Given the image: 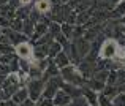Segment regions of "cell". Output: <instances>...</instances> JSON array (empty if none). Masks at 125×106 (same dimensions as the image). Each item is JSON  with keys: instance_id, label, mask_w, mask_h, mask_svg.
I'll use <instances>...</instances> for the list:
<instances>
[{"instance_id": "cell-13", "label": "cell", "mask_w": 125, "mask_h": 106, "mask_svg": "<svg viewBox=\"0 0 125 106\" xmlns=\"http://www.w3.org/2000/svg\"><path fill=\"white\" fill-rule=\"evenodd\" d=\"M60 51H62V44H60V43H57V41L54 40V41H52L51 44H49V52H48V57H52V59H54V57H55V55H57Z\"/></svg>"}, {"instance_id": "cell-18", "label": "cell", "mask_w": 125, "mask_h": 106, "mask_svg": "<svg viewBox=\"0 0 125 106\" xmlns=\"http://www.w3.org/2000/svg\"><path fill=\"white\" fill-rule=\"evenodd\" d=\"M73 25L71 24H67V22H63V24L60 25V30H62V33H63L67 38H73Z\"/></svg>"}, {"instance_id": "cell-28", "label": "cell", "mask_w": 125, "mask_h": 106, "mask_svg": "<svg viewBox=\"0 0 125 106\" xmlns=\"http://www.w3.org/2000/svg\"><path fill=\"white\" fill-rule=\"evenodd\" d=\"M0 33H2V29H0Z\"/></svg>"}, {"instance_id": "cell-25", "label": "cell", "mask_w": 125, "mask_h": 106, "mask_svg": "<svg viewBox=\"0 0 125 106\" xmlns=\"http://www.w3.org/2000/svg\"><path fill=\"white\" fill-rule=\"evenodd\" d=\"M10 25H11V21H10L8 18H5V16L0 14V29H3V27H10Z\"/></svg>"}, {"instance_id": "cell-6", "label": "cell", "mask_w": 125, "mask_h": 106, "mask_svg": "<svg viewBox=\"0 0 125 106\" xmlns=\"http://www.w3.org/2000/svg\"><path fill=\"white\" fill-rule=\"evenodd\" d=\"M74 46H76L78 54H79L81 57H85V55L90 52V41L85 40V38H78L76 41H74Z\"/></svg>"}, {"instance_id": "cell-21", "label": "cell", "mask_w": 125, "mask_h": 106, "mask_svg": "<svg viewBox=\"0 0 125 106\" xmlns=\"http://www.w3.org/2000/svg\"><path fill=\"white\" fill-rule=\"evenodd\" d=\"M98 106H113V103H111V98L104 97L103 94L98 95Z\"/></svg>"}, {"instance_id": "cell-4", "label": "cell", "mask_w": 125, "mask_h": 106, "mask_svg": "<svg viewBox=\"0 0 125 106\" xmlns=\"http://www.w3.org/2000/svg\"><path fill=\"white\" fill-rule=\"evenodd\" d=\"M32 46L29 44L27 41H24V43H19V44H16L14 46V54L18 55L19 59H27V60H30L32 59Z\"/></svg>"}, {"instance_id": "cell-22", "label": "cell", "mask_w": 125, "mask_h": 106, "mask_svg": "<svg viewBox=\"0 0 125 106\" xmlns=\"http://www.w3.org/2000/svg\"><path fill=\"white\" fill-rule=\"evenodd\" d=\"M117 85H122L125 84V68H122V70H117V82H116Z\"/></svg>"}, {"instance_id": "cell-17", "label": "cell", "mask_w": 125, "mask_h": 106, "mask_svg": "<svg viewBox=\"0 0 125 106\" xmlns=\"http://www.w3.org/2000/svg\"><path fill=\"white\" fill-rule=\"evenodd\" d=\"M111 103H113V106H125V92H119L111 100Z\"/></svg>"}, {"instance_id": "cell-7", "label": "cell", "mask_w": 125, "mask_h": 106, "mask_svg": "<svg viewBox=\"0 0 125 106\" xmlns=\"http://www.w3.org/2000/svg\"><path fill=\"white\" fill-rule=\"evenodd\" d=\"M54 64L57 65L59 68H63V67H67V65H70L71 60H70V57H68V54L62 49V51L54 57Z\"/></svg>"}, {"instance_id": "cell-15", "label": "cell", "mask_w": 125, "mask_h": 106, "mask_svg": "<svg viewBox=\"0 0 125 106\" xmlns=\"http://www.w3.org/2000/svg\"><path fill=\"white\" fill-rule=\"evenodd\" d=\"M48 33L54 38V36H57L59 33H62V30H60V24L59 22H51V24L48 25Z\"/></svg>"}, {"instance_id": "cell-19", "label": "cell", "mask_w": 125, "mask_h": 106, "mask_svg": "<svg viewBox=\"0 0 125 106\" xmlns=\"http://www.w3.org/2000/svg\"><path fill=\"white\" fill-rule=\"evenodd\" d=\"M13 51H14V48H13L11 43H2L0 44V54H11Z\"/></svg>"}, {"instance_id": "cell-2", "label": "cell", "mask_w": 125, "mask_h": 106, "mask_svg": "<svg viewBox=\"0 0 125 106\" xmlns=\"http://www.w3.org/2000/svg\"><path fill=\"white\" fill-rule=\"evenodd\" d=\"M100 57L101 59H106V60H109V59H114L116 57V52H117V41L113 38H108L104 40L103 43H101L100 46Z\"/></svg>"}, {"instance_id": "cell-11", "label": "cell", "mask_w": 125, "mask_h": 106, "mask_svg": "<svg viewBox=\"0 0 125 106\" xmlns=\"http://www.w3.org/2000/svg\"><path fill=\"white\" fill-rule=\"evenodd\" d=\"M87 85H89V89H92L95 92H101L104 89V85H106V82L100 81V79H95V78H90V81H87Z\"/></svg>"}, {"instance_id": "cell-31", "label": "cell", "mask_w": 125, "mask_h": 106, "mask_svg": "<svg viewBox=\"0 0 125 106\" xmlns=\"http://www.w3.org/2000/svg\"><path fill=\"white\" fill-rule=\"evenodd\" d=\"M0 55H2V54H0Z\"/></svg>"}, {"instance_id": "cell-24", "label": "cell", "mask_w": 125, "mask_h": 106, "mask_svg": "<svg viewBox=\"0 0 125 106\" xmlns=\"http://www.w3.org/2000/svg\"><path fill=\"white\" fill-rule=\"evenodd\" d=\"M37 106H54V101L51 98H40V103H37Z\"/></svg>"}, {"instance_id": "cell-9", "label": "cell", "mask_w": 125, "mask_h": 106, "mask_svg": "<svg viewBox=\"0 0 125 106\" xmlns=\"http://www.w3.org/2000/svg\"><path fill=\"white\" fill-rule=\"evenodd\" d=\"M25 98H29L27 87H21V89H18V90L14 92V95L11 97V100L14 101V103H18V105H19V103H22Z\"/></svg>"}, {"instance_id": "cell-8", "label": "cell", "mask_w": 125, "mask_h": 106, "mask_svg": "<svg viewBox=\"0 0 125 106\" xmlns=\"http://www.w3.org/2000/svg\"><path fill=\"white\" fill-rule=\"evenodd\" d=\"M35 10H37L40 14H48L52 10L51 0H37V2H35Z\"/></svg>"}, {"instance_id": "cell-5", "label": "cell", "mask_w": 125, "mask_h": 106, "mask_svg": "<svg viewBox=\"0 0 125 106\" xmlns=\"http://www.w3.org/2000/svg\"><path fill=\"white\" fill-rule=\"evenodd\" d=\"M52 101H54V106H67V105H70L71 97H70V95H68L65 90L59 89L57 94L54 95V98H52Z\"/></svg>"}, {"instance_id": "cell-20", "label": "cell", "mask_w": 125, "mask_h": 106, "mask_svg": "<svg viewBox=\"0 0 125 106\" xmlns=\"http://www.w3.org/2000/svg\"><path fill=\"white\" fill-rule=\"evenodd\" d=\"M114 16H117V18H122V16H125V2H120L119 5H116Z\"/></svg>"}, {"instance_id": "cell-26", "label": "cell", "mask_w": 125, "mask_h": 106, "mask_svg": "<svg viewBox=\"0 0 125 106\" xmlns=\"http://www.w3.org/2000/svg\"><path fill=\"white\" fill-rule=\"evenodd\" d=\"M19 106H37V101H33L32 98H25L22 103H19Z\"/></svg>"}, {"instance_id": "cell-32", "label": "cell", "mask_w": 125, "mask_h": 106, "mask_svg": "<svg viewBox=\"0 0 125 106\" xmlns=\"http://www.w3.org/2000/svg\"><path fill=\"white\" fill-rule=\"evenodd\" d=\"M124 60H125V59H124Z\"/></svg>"}, {"instance_id": "cell-3", "label": "cell", "mask_w": 125, "mask_h": 106, "mask_svg": "<svg viewBox=\"0 0 125 106\" xmlns=\"http://www.w3.org/2000/svg\"><path fill=\"white\" fill-rule=\"evenodd\" d=\"M43 89H44V82H43V79H29V82H27L29 98H32L33 101H38L41 98Z\"/></svg>"}, {"instance_id": "cell-10", "label": "cell", "mask_w": 125, "mask_h": 106, "mask_svg": "<svg viewBox=\"0 0 125 106\" xmlns=\"http://www.w3.org/2000/svg\"><path fill=\"white\" fill-rule=\"evenodd\" d=\"M44 33H48V24H44V22H37L35 24V29H33V35H32V38H40L43 36Z\"/></svg>"}, {"instance_id": "cell-1", "label": "cell", "mask_w": 125, "mask_h": 106, "mask_svg": "<svg viewBox=\"0 0 125 106\" xmlns=\"http://www.w3.org/2000/svg\"><path fill=\"white\" fill-rule=\"evenodd\" d=\"M60 76L65 82L74 84V85H78V87H81V84H83V74L79 73L78 67H74V65H71V64L67 65V67H63V68H60Z\"/></svg>"}, {"instance_id": "cell-23", "label": "cell", "mask_w": 125, "mask_h": 106, "mask_svg": "<svg viewBox=\"0 0 125 106\" xmlns=\"http://www.w3.org/2000/svg\"><path fill=\"white\" fill-rule=\"evenodd\" d=\"M10 73H11V70H10V65H6V64H2V62H0V74H3V76H8Z\"/></svg>"}, {"instance_id": "cell-27", "label": "cell", "mask_w": 125, "mask_h": 106, "mask_svg": "<svg viewBox=\"0 0 125 106\" xmlns=\"http://www.w3.org/2000/svg\"><path fill=\"white\" fill-rule=\"evenodd\" d=\"M19 2V5H22V6H29L32 3V0H18Z\"/></svg>"}, {"instance_id": "cell-30", "label": "cell", "mask_w": 125, "mask_h": 106, "mask_svg": "<svg viewBox=\"0 0 125 106\" xmlns=\"http://www.w3.org/2000/svg\"><path fill=\"white\" fill-rule=\"evenodd\" d=\"M67 106H70V105H67Z\"/></svg>"}, {"instance_id": "cell-29", "label": "cell", "mask_w": 125, "mask_h": 106, "mask_svg": "<svg viewBox=\"0 0 125 106\" xmlns=\"http://www.w3.org/2000/svg\"><path fill=\"white\" fill-rule=\"evenodd\" d=\"M120 2H125V0H120Z\"/></svg>"}, {"instance_id": "cell-14", "label": "cell", "mask_w": 125, "mask_h": 106, "mask_svg": "<svg viewBox=\"0 0 125 106\" xmlns=\"http://www.w3.org/2000/svg\"><path fill=\"white\" fill-rule=\"evenodd\" d=\"M70 106H90V105H89L87 98H85L84 95H78V97L71 98V101H70Z\"/></svg>"}, {"instance_id": "cell-12", "label": "cell", "mask_w": 125, "mask_h": 106, "mask_svg": "<svg viewBox=\"0 0 125 106\" xmlns=\"http://www.w3.org/2000/svg\"><path fill=\"white\" fill-rule=\"evenodd\" d=\"M35 29V22H32L30 19H24V27H22V33L25 36H32Z\"/></svg>"}, {"instance_id": "cell-16", "label": "cell", "mask_w": 125, "mask_h": 106, "mask_svg": "<svg viewBox=\"0 0 125 106\" xmlns=\"http://www.w3.org/2000/svg\"><path fill=\"white\" fill-rule=\"evenodd\" d=\"M89 21H90V11H84V13H79V14H76V24H78V25L87 24Z\"/></svg>"}]
</instances>
